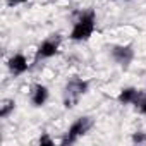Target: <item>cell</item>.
<instances>
[{"label": "cell", "instance_id": "cell-1", "mask_svg": "<svg viewBox=\"0 0 146 146\" xmlns=\"http://www.w3.org/2000/svg\"><path fill=\"white\" fill-rule=\"evenodd\" d=\"M96 29V12L93 9L83 11L72 24L69 38L72 41H88Z\"/></svg>", "mask_w": 146, "mask_h": 146}, {"label": "cell", "instance_id": "cell-2", "mask_svg": "<svg viewBox=\"0 0 146 146\" xmlns=\"http://www.w3.org/2000/svg\"><path fill=\"white\" fill-rule=\"evenodd\" d=\"M90 90V83L86 79H81V78H70L65 86H64V91H62V102H64V107L65 108H74L79 100L88 93Z\"/></svg>", "mask_w": 146, "mask_h": 146}, {"label": "cell", "instance_id": "cell-3", "mask_svg": "<svg viewBox=\"0 0 146 146\" xmlns=\"http://www.w3.org/2000/svg\"><path fill=\"white\" fill-rule=\"evenodd\" d=\"M95 120L90 115H81L78 117L74 122H72L65 132V136L62 137V144H74L79 137H83L84 134L90 132V129L93 127Z\"/></svg>", "mask_w": 146, "mask_h": 146}, {"label": "cell", "instance_id": "cell-4", "mask_svg": "<svg viewBox=\"0 0 146 146\" xmlns=\"http://www.w3.org/2000/svg\"><path fill=\"white\" fill-rule=\"evenodd\" d=\"M60 45H62V36L58 33L50 35L48 38H45L38 45L36 53H35V62H40V60H46V58L55 57L58 53V50H60Z\"/></svg>", "mask_w": 146, "mask_h": 146}, {"label": "cell", "instance_id": "cell-5", "mask_svg": "<svg viewBox=\"0 0 146 146\" xmlns=\"http://www.w3.org/2000/svg\"><path fill=\"white\" fill-rule=\"evenodd\" d=\"M134 55H136V52H134V46L132 45H113L112 48H110V57H112V60L120 67V69H129V65L132 64V60H134Z\"/></svg>", "mask_w": 146, "mask_h": 146}, {"label": "cell", "instance_id": "cell-6", "mask_svg": "<svg viewBox=\"0 0 146 146\" xmlns=\"http://www.w3.org/2000/svg\"><path fill=\"white\" fill-rule=\"evenodd\" d=\"M7 69L12 76H23L24 72L29 69V62L28 57L24 53H14L9 60H7Z\"/></svg>", "mask_w": 146, "mask_h": 146}, {"label": "cell", "instance_id": "cell-7", "mask_svg": "<svg viewBox=\"0 0 146 146\" xmlns=\"http://www.w3.org/2000/svg\"><path fill=\"white\" fill-rule=\"evenodd\" d=\"M48 98H50V90H48L45 84L38 83V84H35V86L31 88L29 100H31V105H33L35 108H41V107H45L46 102H48Z\"/></svg>", "mask_w": 146, "mask_h": 146}, {"label": "cell", "instance_id": "cell-8", "mask_svg": "<svg viewBox=\"0 0 146 146\" xmlns=\"http://www.w3.org/2000/svg\"><path fill=\"white\" fill-rule=\"evenodd\" d=\"M141 98H143V96H141L139 90L129 86V88H122V90H120V93H119V96H117V102H119L120 105H137V103L141 102Z\"/></svg>", "mask_w": 146, "mask_h": 146}, {"label": "cell", "instance_id": "cell-9", "mask_svg": "<svg viewBox=\"0 0 146 146\" xmlns=\"http://www.w3.org/2000/svg\"><path fill=\"white\" fill-rule=\"evenodd\" d=\"M16 110V102L12 98H5L2 100V105H0V119H9Z\"/></svg>", "mask_w": 146, "mask_h": 146}, {"label": "cell", "instance_id": "cell-10", "mask_svg": "<svg viewBox=\"0 0 146 146\" xmlns=\"http://www.w3.org/2000/svg\"><path fill=\"white\" fill-rule=\"evenodd\" d=\"M132 143H146V134L144 132H136L132 136Z\"/></svg>", "mask_w": 146, "mask_h": 146}, {"label": "cell", "instance_id": "cell-11", "mask_svg": "<svg viewBox=\"0 0 146 146\" xmlns=\"http://www.w3.org/2000/svg\"><path fill=\"white\" fill-rule=\"evenodd\" d=\"M137 105H139V112L146 117V96H143V98H141V102H139Z\"/></svg>", "mask_w": 146, "mask_h": 146}, {"label": "cell", "instance_id": "cell-12", "mask_svg": "<svg viewBox=\"0 0 146 146\" xmlns=\"http://www.w3.org/2000/svg\"><path fill=\"white\" fill-rule=\"evenodd\" d=\"M38 143H40V144H48V146H52V144H53V141H52L46 134H43V136L40 137V141H38Z\"/></svg>", "mask_w": 146, "mask_h": 146}, {"label": "cell", "instance_id": "cell-13", "mask_svg": "<svg viewBox=\"0 0 146 146\" xmlns=\"http://www.w3.org/2000/svg\"><path fill=\"white\" fill-rule=\"evenodd\" d=\"M28 0H7V5L9 7H16V5H21V4H26Z\"/></svg>", "mask_w": 146, "mask_h": 146}, {"label": "cell", "instance_id": "cell-14", "mask_svg": "<svg viewBox=\"0 0 146 146\" xmlns=\"http://www.w3.org/2000/svg\"><path fill=\"white\" fill-rule=\"evenodd\" d=\"M124 2H129V0H124Z\"/></svg>", "mask_w": 146, "mask_h": 146}]
</instances>
